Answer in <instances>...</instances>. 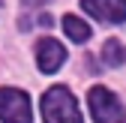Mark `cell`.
<instances>
[{
  "mask_svg": "<svg viewBox=\"0 0 126 123\" xmlns=\"http://www.w3.org/2000/svg\"><path fill=\"white\" fill-rule=\"evenodd\" d=\"M42 114H45V123H81L78 102L69 93V87H63V84H54L51 90H45Z\"/></svg>",
  "mask_w": 126,
  "mask_h": 123,
  "instance_id": "cell-1",
  "label": "cell"
},
{
  "mask_svg": "<svg viewBox=\"0 0 126 123\" xmlns=\"http://www.w3.org/2000/svg\"><path fill=\"white\" fill-rule=\"evenodd\" d=\"M87 102H90V111H93V120L96 123H126V111L120 99L105 87H90L87 93Z\"/></svg>",
  "mask_w": 126,
  "mask_h": 123,
  "instance_id": "cell-2",
  "label": "cell"
},
{
  "mask_svg": "<svg viewBox=\"0 0 126 123\" xmlns=\"http://www.w3.org/2000/svg\"><path fill=\"white\" fill-rule=\"evenodd\" d=\"M33 114H30V99L24 90L6 87L0 90V123H30Z\"/></svg>",
  "mask_w": 126,
  "mask_h": 123,
  "instance_id": "cell-3",
  "label": "cell"
},
{
  "mask_svg": "<svg viewBox=\"0 0 126 123\" xmlns=\"http://www.w3.org/2000/svg\"><path fill=\"white\" fill-rule=\"evenodd\" d=\"M81 9L105 24L126 21V0H81Z\"/></svg>",
  "mask_w": 126,
  "mask_h": 123,
  "instance_id": "cell-4",
  "label": "cell"
},
{
  "mask_svg": "<svg viewBox=\"0 0 126 123\" xmlns=\"http://www.w3.org/2000/svg\"><path fill=\"white\" fill-rule=\"evenodd\" d=\"M66 60V48L57 42V39H39L36 45V63L42 72H57Z\"/></svg>",
  "mask_w": 126,
  "mask_h": 123,
  "instance_id": "cell-5",
  "label": "cell"
},
{
  "mask_svg": "<svg viewBox=\"0 0 126 123\" xmlns=\"http://www.w3.org/2000/svg\"><path fill=\"white\" fill-rule=\"evenodd\" d=\"M102 63L105 66H123L126 63V48L120 39H108L102 45Z\"/></svg>",
  "mask_w": 126,
  "mask_h": 123,
  "instance_id": "cell-6",
  "label": "cell"
},
{
  "mask_svg": "<svg viewBox=\"0 0 126 123\" xmlns=\"http://www.w3.org/2000/svg\"><path fill=\"white\" fill-rule=\"evenodd\" d=\"M63 30H66V36L75 39V42H87L90 39V27L81 18H75V15H63Z\"/></svg>",
  "mask_w": 126,
  "mask_h": 123,
  "instance_id": "cell-7",
  "label": "cell"
},
{
  "mask_svg": "<svg viewBox=\"0 0 126 123\" xmlns=\"http://www.w3.org/2000/svg\"><path fill=\"white\" fill-rule=\"evenodd\" d=\"M24 3H30V6H39V3H45V0H24Z\"/></svg>",
  "mask_w": 126,
  "mask_h": 123,
  "instance_id": "cell-8",
  "label": "cell"
}]
</instances>
